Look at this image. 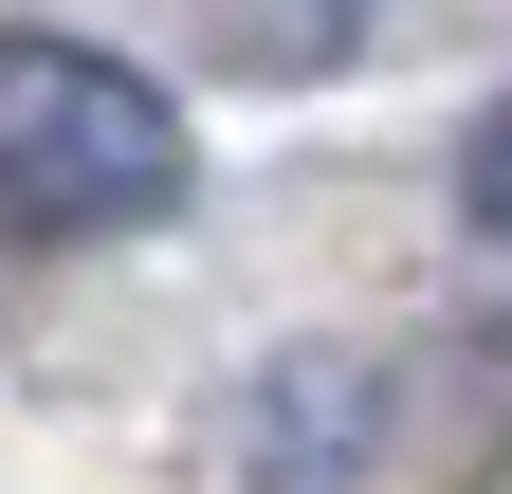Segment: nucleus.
<instances>
[{
    "instance_id": "obj_1",
    "label": "nucleus",
    "mask_w": 512,
    "mask_h": 494,
    "mask_svg": "<svg viewBox=\"0 0 512 494\" xmlns=\"http://www.w3.org/2000/svg\"><path fill=\"white\" fill-rule=\"evenodd\" d=\"M165 202H183V110L92 37H0V220L128 238Z\"/></svg>"
},
{
    "instance_id": "obj_2",
    "label": "nucleus",
    "mask_w": 512,
    "mask_h": 494,
    "mask_svg": "<svg viewBox=\"0 0 512 494\" xmlns=\"http://www.w3.org/2000/svg\"><path fill=\"white\" fill-rule=\"evenodd\" d=\"M458 202H476V238H494V257H512V92L476 110V147H458Z\"/></svg>"
}]
</instances>
